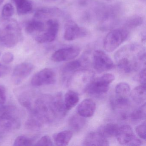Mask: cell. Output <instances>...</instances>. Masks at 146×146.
<instances>
[{
    "mask_svg": "<svg viewBox=\"0 0 146 146\" xmlns=\"http://www.w3.org/2000/svg\"><path fill=\"white\" fill-rule=\"evenodd\" d=\"M4 0H0V6L1 5V4L4 2Z\"/></svg>",
    "mask_w": 146,
    "mask_h": 146,
    "instance_id": "cell-33",
    "label": "cell"
},
{
    "mask_svg": "<svg viewBox=\"0 0 146 146\" xmlns=\"http://www.w3.org/2000/svg\"><path fill=\"white\" fill-rule=\"evenodd\" d=\"M35 69V66L30 63H21L17 65L13 70L12 80L16 85L21 84L30 75Z\"/></svg>",
    "mask_w": 146,
    "mask_h": 146,
    "instance_id": "cell-11",
    "label": "cell"
},
{
    "mask_svg": "<svg viewBox=\"0 0 146 146\" xmlns=\"http://www.w3.org/2000/svg\"><path fill=\"white\" fill-rule=\"evenodd\" d=\"M130 92V87L128 83L120 82L118 84L115 88V103L117 106L120 107L128 106Z\"/></svg>",
    "mask_w": 146,
    "mask_h": 146,
    "instance_id": "cell-13",
    "label": "cell"
},
{
    "mask_svg": "<svg viewBox=\"0 0 146 146\" xmlns=\"http://www.w3.org/2000/svg\"><path fill=\"white\" fill-rule=\"evenodd\" d=\"M21 113L16 107L7 106L0 108V133L19 129Z\"/></svg>",
    "mask_w": 146,
    "mask_h": 146,
    "instance_id": "cell-3",
    "label": "cell"
},
{
    "mask_svg": "<svg viewBox=\"0 0 146 146\" xmlns=\"http://www.w3.org/2000/svg\"><path fill=\"white\" fill-rule=\"evenodd\" d=\"M11 67L0 63V78L4 77L11 71Z\"/></svg>",
    "mask_w": 146,
    "mask_h": 146,
    "instance_id": "cell-29",
    "label": "cell"
},
{
    "mask_svg": "<svg viewBox=\"0 0 146 146\" xmlns=\"http://www.w3.org/2000/svg\"><path fill=\"white\" fill-rule=\"evenodd\" d=\"M117 65L120 70L125 73H130L136 70L140 64L145 60L143 50L137 51L135 46L124 48L116 55Z\"/></svg>",
    "mask_w": 146,
    "mask_h": 146,
    "instance_id": "cell-1",
    "label": "cell"
},
{
    "mask_svg": "<svg viewBox=\"0 0 146 146\" xmlns=\"http://www.w3.org/2000/svg\"><path fill=\"white\" fill-rule=\"evenodd\" d=\"M138 77L141 84L146 85V69L145 67L141 70L139 73Z\"/></svg>",
    "mask_w": 146,
    "mask_h": 146,
    "instance_id": "cell-32",
    "label": "cell"
},
{
    "mask_svg": "<svg viewBox=\"0 0 146 146\" xmlns=\"http://www.w3.org/2000/svg\"><path fill=\"white\" fill-rule=\"evenodd\" d=\"M6 100V90L3 85H0V105H2Z\"/></svg>",
    "mask_w": 146,
    "mask_h": 146,
    "instance_id": "cell-31",
    "label": "cell"
},
{
    "mask_svg": "<svg viewBox=\"0 0 146 146\" xmlns=\"http://www.w3.org/2000/svg\"><path fill=\"white\" fill-rule=\"evenodd\" d=\"M84 146H107L109 141L100 132H91L89 133L84 139Z\"/></svg>",
    "mask_w": 146,
    "mask_h": 146,
    "instance_id": "cell-14",
    "label": "cell"
},
{
    "mask_svg": "<svg viewBox=\"0 0 146 146\" xmlns=\"http://www.w3.org/2000/svg\"><path fill=\"white\" fill-rule=\"evenodd\" d=\"M93 65L94 69L99 72L110 70L115 66L112 60L102 50H96L94 52Z\"/></svg>",
    "mask_w": 146,
    "mask_h": 146,
    "instance_id": "cell-7",
    "label": "cell"
},
{
    "mask_svg": "<svg viewBox=\"0 0 146 146\" xmlns=\"http://www.w3.org/2000/svg\"><path fill=\"white\" fill-rule=\"evenodd\" d=\"M35 146H53L52 141L48 135H44L41 137L35 144Z\"/></svg>",
    "mask_w": 146,
    "mask_h": 146,
    "instance_id": "cell-28",
    "label": "cell"
},
{
    "mask_svg": "<svg viewBox=\"0 0 146 146\" xmlns=\"http://www.w3.org/2000/svg\"><path fill=\"white\" fill-rule=\"evenodd\" d=\"M73 135V132L70 130H65L55 134L54 140L57 146H65L68 145Z\"/></svg>",
    "mask_w": 146,
    "mask_h": 146,
    "instance_id": "cell-17",
    "label": "cell"
},
{
    "mask_svg": "<svg viewBox=\"0 0 146 146\" xmlns=\"http://www.w3.org/2000/svg\"><path fill=\"white\" fill-rule=\"evenodd\" d=\"M130 96L135 102L142 103L146 99V85H139L131 91Z\"/></svg>",
    "mask_w": 146,
    "mask_h": 146,
    "instance_id": "cell-19",
    "label": "cell"
},
{
    "mask_svg": "<svg viewBox=\"0 0 146 146\" xmlns=\"http://www.w3.org/2000/svg\"><path fill=\"white\" fill-rule=\"evenodd\" d=\"M106 1H111V0H106Z\"/></svg>",
    "mask_w": 146,
    "mask_h": 146,
    "instance_id": "cell-34",
    "label": "cell"
},
{
    "mask_svg": "<svg viewBox=\"0 0 146 146\" xmlns=\"http://www.w3.org/2000/svg\"><path fill=\"white\" fill-rule=\"evenodd\" d=\"M56 81V76L52 69L45 68L37 72L31 79V83L35 87L54 84Z\"/></svg>",
    "mask_w": 146,
    "mask_h": 146,
    "instance_id": "cell-9",
    "label": "cell"
},
{
    "mask_svg": "<svg viewBox=\"0 0 146 146\" xmlns=\"http://www.w3.org/2000/svg\"><path fill=\"white\" fill-rule=\"evenodd\" d=\"M119 127L117 124L108 123L102 126L100 132L106 138L116 137Z\"/></svg>",
    "mask_w": 146,
    "mask_h": 146,
    "instance_id": "cell-21",
    "label": "cell"
},
{
    "mask_svg": "<svg viewBox=\"0 0 146 146\" xmlns=\"http://www.w3.org/2000/svg\"><path fill=\"white\" fill-rule=\"evenodd\" d=\"M82 66V62L80 60H72L64 66L63 71L64 73L73 72L74 71L77 70Z\"/></svg>",
    "mask_w": 146,
    "mask_h": 146,
    "instance_id": "cell-24",
    "label": "cell"
},
{
    "mask_svg": "<svg viewBox=\"0 0 146 146\" xmlns=\"http://www.w3.org/2000/svg\"><path fill=\"white\" fill-rule=\"evenodd\" d=\"M14 56L12 53L7 52L2 56V60L5 64H10L13 61Z\"/></svg>",
    "mask_w": 146,
    "mask_h": 146,
    "instance_id": "cell-30",
    "label": "cell"
},
{
    "mask_svg": "<svg viewBox=\"0 0 146 146\" xmlns=\"http://www.w3.org/2000/svg\"><path fill=\"white\" fill-rule=\"evenodd\" d=\"M88 34V31L85 29L79 27L76 23L71 21L66 25L64 38L66 40L70 41L85 37Z\"/></svg>",
    "mask_w": 146,
    "mask_h": 146,
    "instance_id": "cell-12",
    "label": "cell"
},
{
    "mask_svg": "<svg viewBox=\"0 0 146 146\" xmlns=\"http://www.w3.org/2000/svg\"><path fill=\"white\" fill-rule=\"evenodd\" d=\"M130 117L134 121L143 120L146 118V104L144 103L141 106L132 113Z\"/></svg>",
    "mask_w": 146,
    "mask_h": 146,
    "instance_id": "cell-22",
    "label": "cell"
},
{
    "mask_svg": "<svg viewBox=\"0 0 146 146\" xmlns=\"http://www.w3.org/2000/svg\"><path fill=\"white\" fill-rule=\"evenodd\" d=\"M115 79L111 73H106L100 77L90 81L85 88V91L93 96L104 94L108 91L110 84Z\"/></svg>",
    "mask_w": 146,
    "mask_h": 146,
    "instance_id": "cell-4",
    "label": "cell"
},
{
    "mask_svg": "<svg viewBox=\"0 0 146 146\" xmlns=\"http://www.w3.org/2000/svg\"><path fill=\"white\" fill-rule=\"evenodd\" d=\"M128 35L129 32L125 29L113 30L109 32L105 37L103 48L107 52H113L125 40Z\"/></svg>",
    "mask_w": 146,
    "mask_h": 146,
    "instance_id": "cell-5",
    "label": "cell"
},
{
    "mask_svg": "<svg viewBox=\"0 0 146 146\" xmlns=\"http://www.w3.org/2000/svg\"><path fill=\"white\" fill-rule=\"evenodd\" d=\"M80 51V48L76 46L60 48L53 54L51 59L54 62L72 60L78 56Z\"/></svg>",
    "mask_w": 146,
    "mask_h": 146,
    "instance_id": "cell-10",
    "label": "cell"
},
{
    "mask_svg": "<svg viewBox=\"0 0 146 146\" xmlns=\"http://www.w3.org/2000/svg\"><path fill=\"white\" fill-rule=\"evenodd\" d=\"M33 139L24 136H19L17 137L14 143V146H29L33 145Z\"/></svg>",
    "mask_w": 146,
    "mask_h": 146,
    "instance_id": "cell-25",
    "label": "cell"
},
{
    "mask_svg": "<svg viewBox=\"0 0 146 146\" xmlns=\"http://www.w3.org/2000/svg\"><path fill=\"white\" fill-rule=\"evenodd\" d=\"M64 101L66 110L68 111L78 104L79 101V96L76 91L69 90L66 93Z\"/></svg>",
    "mask_w": 146,
    "mask_h": 146,
    "instance_id": "cell-16",
    "label": "cell"
},
{
    "mask_svg": "<svg viewBox=\"0 0 146 146\" xmlns=\"http://www.w3.org/2000/svg\"><path fill=\"white\" fill-rule=\"evenodd\" d=\"M16 6L17 12L19 15L30 13L33 9L32 3L29 0H12Z\"/></svg>",
    "mask_w": 146,
    "mask_h": 146,
    "instance_id": "cell-18",
    "label": "cell"
},
{
    "mask_svg": "<svg viewBox=\"0 0 146 146\" xmlns=\"http://www.w3.org/2000/svg\"><path fill=\"white\" fill-rule=\"evenodd\" d=\"M135 131L137 135L141 139L146 140V123L145 121L137 126L135 128Z\"/></svg>",
    "mask_w": 146,
    "mask_h": 146,
    "instance_id": "cell-27",
    "label": "cell"
},
{
    "mask_svg": "<svg viewBox=\"0 0 146 146\" xmlns=\"http://www.w3.org/2000/svg\"><path fill=\"white\" fill-rule=\"evenodd\" d=\"M47 28L43 34L35 37V40L39 43H46L54 41L57 37L59 29L58 20L53 19L46 20Z\"/></svg>",
    "mask_w": 146,
    "mask_h": 146,
    "instance_id": "cell-8",
    "label": "cell"
},
{
    "mask_svg": "<svg viewBox=\"0 0 146 146\" xmlns=\"http://www.w3.org/2000/svg\"><path fill=\"white\" fill-rule=\"evenodd\" d=\"M143 22V19L139 16H135L129 19L125 22V29H134L141 25Z\"/></svg>",
    "mask_w": 146,
    "mask_h": 146,
    "instance_id": "cell-23",
    "label": "cell"
},
{
    "mask_svg": "<svg viewBox=\"0 0 146 146\" xmlns=\"http://www.w3.org/2000/svg\"><path fill=\"white\" fill-rule=\"evenodd\" d=\"M86 123L84 117L80 115H75L69 119V124L72 131L76 132L80 131L83 128Z\"/></svg>",
    "mask_w": 146,
    "mask_h": 146,
    "instance_id": "cell-20",
    "label": "cell"
},
{
    "mask_svg": "<svg viewBox=\"0 0 146 146\" xmlns=\"http://www.w3.org/2000/svg\"><path fill=\"white\" fill-rule=\"evenodd\" d=\"M116 137L121 145L136 146L141 144V141L135 135L131 127L127 125L119 127Z\"/></svg>",
    "mask_w": 146,
    "mask_h": 146,
    "instance_id": "cell-6",
    "label": "cell"
},
{
    "mask_svg": "<svg viewBox=\"0 0 146 146\" xmlns=\"http://www.w3.org/2000/svg\"><path fill=\"white\" fill-rule=\"evenodd\" d=\"M14 9L13 6L10 3H7L3 7L2 10V16L3 18H9L14 14Z\"/></svg>",
    "mask_w": 146,
    "mask_h": 146,
    "instance_id": "cell-26",
    "label": "cell"
},
{
    "mask_svg": "<svg viewBox=\"0 0 146 146\" xmlns=\"http://www.w3.org/2000/svg\"><path fill=\"white\" fill-rule=\"evenodd\" d=\"M96 109L95 102L90 99H86L83 100L78 105L77 108L78 115L84 118L92 117Z\"/></svg>",
    "mask_w": 146,
    "mask_h": 146,
    "instance_id": "cell-15",
    "label": "cell"
},
{
    "mask_svg": "<svg viewBox=\"0 0 146 146\" xmlns=\"http://www.w3.org/2000/svg\"><path fill=\"white\" fill-rule=\"evenodd\" d=\"M23 39L21 28L18 22L12 19H0V43L7 48L17 46Z\"/></svg>",
    "mask_w": 146,
    "mask_h": 146,
    "instance_id": "cell-2",
    "label": "cell"
}]
</instances>
